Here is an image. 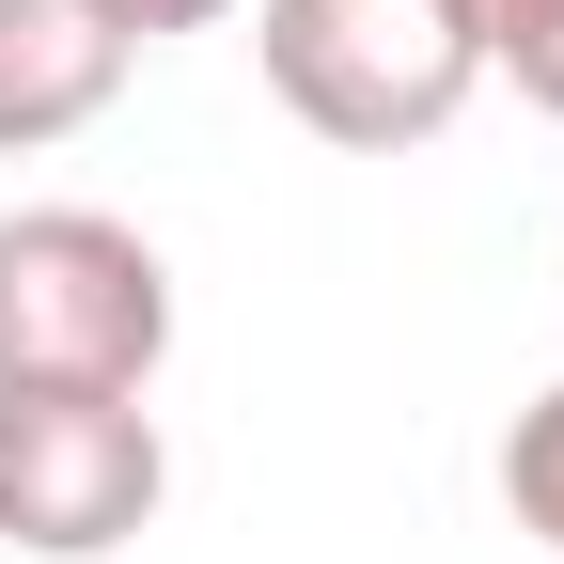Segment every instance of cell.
Listing matches in <instances>:
<instances>
[{
  "instance_id": "obj_1",
  "label": "cell",
  "mask_w": 564,
  "mask_h": 564,
  "mask_svg": "<svg viewBox=\"0 0 564 564\" xmlns=\"http://www.w3.org/2000/svg\"><path fill=\"white\" fill-rule=\"evenodd\" d=\"M173 361V267L110 204H17L0 220V377L158 392Z\"/></svg>"
},
{
  "instance_id": "obj_2",
  "label": "cell",
  "mask_w": 564,
  "mask_h": 564,
  "mask_svg": "<svg viewBox=\"0 0 564 564\" xmlns=\"http://www.w3.org/2000/svg\"><path fill=\"white\" fill-rule=\"evenodd\" d=\"M251 47H267V95L314 141H345V158L440 141L470 110V79H486V47L455 32V0H267Z\"/></svg>"
},
{
  "instance_id": "obj_3",
  "label": "cell",
  "mask_w": 564,
  "mask_h": 564,
  "mask_svg": "<svg viewBox=\"0 0 564 564\" xmlns=\"http://www.w3.org/2000/svg\"><path fill=\"white\" fill-rule=\"evenodd\" d=\"M158 502H173V440L141 392L0 377V549L17 564H110Z\"/></svg>"
},
{
  "instance_id": "obj_4",
  "label": "cell",
  "mask_w": 564,
  "mask_h": 564,
  "mask_svg": "<svg viewBox=\"0 0 564 564\" xmlns=\"http://www.w3.org/2000/svg\"><path fill=\"white\" fill-rule=\"evenodd\" d=\"M126 32L95 0H0V158H47V141H79L110 95H126Z\"/></svg>"
},
{
  "instance_id": "obj_5",
  "label": "cell",
  "mask_w": 564,
  "mask_h": 564,
  "mask_svg": "<svg viewBox=\"0 0 564 564\" xmlns=\"http://www.w3.org/2000/svg\"><path fill=\"white\" fill-rule=\"evenodd\" d=\"M502 518H518V533L564 564V377H549V392L502 423Z\"/></svg>"
},
{
  "instance_id": "obj_6",
  "label": "cell",
  "mask_w": 564,
  "mask_h": 564,
  "mask_svg": "<svg viewBox=\"0 0 564 564\" xmlns=\"http://www.w3.org/2000/svg\"><path fill=\"white\" fill-rule=\"evenodd\" d=\"M486 79H518V95H533V110L564 126V0H533V17H518L502 47H486Z\"/></svg>"
},
{
  "instance_id": "obj_7",
  "label": "cell",
  "mask_w": 564,
  "mask_h": 564,
  "mask_svg": "<svg viewBox=\"0 0 564 564\" xmlns=\"http://www.w3.org/2000/svg\"><path fill=\"white\" fill-rule=\"evenodd\" d=\"M95 17H110L126 47H158V32H220V17H236V0H95Z\"/></svg>"
},
{
  "instance_id": "obj_8",
  "label": "cell",
  "mask_w": 564,
  "mask_h": 564,
  "mask_svg": "<svg viewBox=\"0 0 564 564\" xmlns=\"http://www.w3.org/2000/svg\"><path fill=\"white\" fill-rule=\"evenodd\" d=\"M518 17H533V0H455V32H470V47H502Z\"/></svg>"
}]
</instances>
